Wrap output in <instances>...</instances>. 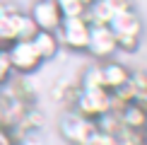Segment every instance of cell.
Instances as JSON below:
<instances>
[{
    "label": "cell",
    "mask_w": 147,
    "mask_h": 145,
    "mask_svg": "<svg viewBox=\"0 0 147 145\" xmlns=\"http://www.w3.org/2000/svg\"><path fill=\"white\" fill-rule=\"evenodd\" d=\"M0 106H3V97H0Z\"/></svg>",
    "instance_id": "obj_19"
},
{
    "label": "cell",
    "mask_w": 147,
    "mask_h": 145,
    "mask_svg": "<svg viewBox=\"0 0 147 145\" xmlns=\"http://www.w3.org/2000/svg\"><path fill=\"white\" fill-rule=\"evenodd\" d=\"M106 3H109V7L113 10V15L121 12V10H130L133 7V0H106Z\"/></svg>",
    "instance_id": "obj_16"
},
{
    "label": "cell",
    "mask_w": 147,
    "mask_h": 145,
    "mask_svg": "<svg viewBox=\"0 0 147 145\" xmlns=\"http://www.w3.org/2000/svg\"><path fill=\"white\" fill-rule=\"evenodd\" d=\"M60 15H63V20H68V17H84V10H87V5L82 3V0H56Z\"/></svg>",
    "instance_id": "obj_12"
},
{
    "label": "cell",
    "mask_w": 147,
    "mask_h": 145,
    "mask_svg": "<svg viewBox=\"0 0 147 145\" xmlns=\"http://www.w3.org/2000/svg\"><path fill=\"white\" fill-rule=\"evenodd\" d=\"M118 119H121V126L125 131H133V133H142L147 128V109L138 102H128V104L118 111Z\"/></svg>",
    "instance_id": "obj_9"
},
{
    "label": "cell",
    "mask_w": 147,
    "mask_h": 145,
    "mask_svg": "<svg viewBox=\"0 0 147 145\" xmlns=\"http://www.w3.org/2000/svg\"><path fill=\"white\" fill-rule=\"evenodd\" d=\"M20 17H22V12H17V10H7L5 15H0V39L5 44L17 41V36H20Z\"/></svg>",
    "instance_id": "obj_11"
},
{
    "label": "cell",
    "mask_w": 147,
    "mask_h": 145,
    "mask_svg": "<svg viewBox=\"0 0 147 145\" xmlns=\"http://www.w3.org/2000/svg\"><path fill=\"white\" fill-rule=\"evenodd\" d=\"M29 17L34 20L36 29H41V32H58L60 22H63V15H60L58 5L53 0H36L32 5Z\"/></svg>",
    "instance_id": "obj_7"
},
{
    "label": "cell",
    "mask_w": 147,
    "mask_h": 145,
    "mask_svg": "<svg viewBox=\"0 0 147 145\" xmlns=\"http://www.w3.org/2000/svg\"><path fill=\"white\" fill-rule=\"evenodd\" d=\"M87 51L94 58H113V53L118 51L116 36L109 24H89V39H87Z\"/></svg>",
    "instance_id": "obj_6"
},
{
    "label": "cell",
    "mask_w": 147,
    "mask_h": 145,
    "mask_svg": "<svg viewBox=\"0 0 147 145\" xmlns=\"http://www.w3.org/2000/svg\"><path fill=\"white\" fill-rule=\"evenodd\" d=\"M10 72H12V65H10V58H7V46H5L3 51H0V85L7 82Z\"/></svg>",
    "instance_id": "obj_15"
},
{
    "label": "cell",
    "mask_w": 147,
    "mask_h": 145,
    "mask_svg": "<svg viewBox=\"0 0 147 145\" xmlns=\"http://www.w3.org/2000/svg\"><path fill=\"white\" fill-rule=\"evenodd\" d=\"M58 41L72 51H87V39H89V22L84 17H68L58 27Z\"/></svg>",
    "instance_id": "obj_4"
},
{
    "label": "cell",
    "mask_w": 147,
    "mask_h": 145,
    "mask_svg": "<svg viewBox=\"0 0 147 145\" xmlns=\"http://www.w3.org/2000/svg\"><path fill=\"white\" fill-rule=\"evenodd\" d=\"M72 111L96 121L106 111H111V92L104 89V87H99V89H77V99H75V109Z\"/></svg>",
    "instance_id": "obj_2"
},
{
    "label": "cell",
    "mask_w": 147,
    "mask_h": 145,
    "mask_svg": "<svg viewBox=\"0 0 147 145\" xmlns=\"http://www.w3.org/2000/svg\"><path fill=\"white\" fill-rule=\"evenodd\" d=\"M109 27H111V32L116 36L118 48H123V51H135L140 46V39H142V20H140V15L133 7L116 12L111 17V22H109Z\"/></svg>",
    "instance_id": "obj_1"
},
{
    "label": "cell",
    "mask_w": 147,
    "mask_h": 145,
    "mask_svg": "<svg viewBox=\"0 0 147 145\" xmlns=\"http://www.w3.org/2000/svg\"><path fill=\"white\" fill-rule=\"evenodd\" d=\"M32 44L36 48V53L41 56V60H48V58H53L58 53V48H60V41H58V34L56 32H36L32 36Z\"/></svg>",
    "instance_id": "obj_10"
},
{
    "label": "cell",
    "mask_w": 147,
    "mask_h": 145,
    "mask_svg": "<svg viewBox=\"0 0 147 145\" xmlns=\"http://www.w3.org/2000/svg\"><path fill=\"white\" fill-rule=\"evenodd\" d=\"M94 131H96L94 121L82 116V114H77V111H68L60 119V133L72 145H87Z\"/></svg>",
    "instance_id": "obj_3"
},
{
    "label": "cell",
    "mask_w": 147,
    "mask_h": 145,
    "mask_svg": "<svg viewBox=\"0 0 147 145\" xmlns=\"http://www.w3.org/2000/svg\"><path fill=\"white\" fill-rule=\"evenodd\" d=\"M7 58H10L12 70L22 72V75L34 72L41 63H44L41 56L36 53V48H34L32 41H12V44H7Z\"/></svg>",
    "instance_id": "obj_5"
},
{
    "label": "cell",
    "mask_w": 147,
    "mask_h": 145,
    "mask_svg": "<svg viewBox=\"0 0 147 145\" xmlns=\"http://www.w3.org/2000/svg\"><path fill=\"white\" fill-rule=\"evenodd\" d=\"M36 32H39V29H36L34 20L22 12V17H20V36H17V41H32V36H34Z\"/></svg>",
    "instance_id": "obj_14"
},
{
    "label": "cell",
    "mask_w": 147,
    "mask_h": 145,
    "mask_svg": "<svg viewBox=\"0 0 147 145\" xmlns=\"http://www.w3.org/2000/svg\"><path fill=\"white\" fill-rule=\"evenodd\" d=\"M82 3H84V5H89V3H94V0H82Z\"/></svg>",
    "instance_id": "obj_18"
},
{
    "label": "cell",
    "mask_w": 147,
    "mask_h": 145,
    "mask_svg": "<svg viewBox=\"0 0 147 145\" xmlns=\"http://www.w3.org/2000/svg\"><path fill=\"white\" fill-rule=\"evenodd\" d=\"M99 72H101V85H104V89H109V92H116L118 87H123V85L130 80V70H128L123 63L113 60V58L104 60V63L99 65Z\"/></svg>",
    "instance_id": "obj_8"
},
{
    "label": "cell",
    "mask_w": 147,
    "mask_h": 145,
    "mask_svg": "<svg viewBox=\"0 0 147 145\" xmlns=\"http://www.w3.org/2000/svg\"><path fill=\"white\" fill-rule=\"evenodd\" d=\"M5 46H7V44H5V41H3V39H0V51H3V48H5Z\"/></svg>",
    "instance_id": "obj_17"
},
{
    "label": "cell",
    "mask_w": 147,
    "mask_h": 145,
    "mask_svg": "<svg viewBox=\"0 0 147 145\" xmlns=\"http://www.w3.org/2000/svg\"><path fill=\"white\" fill-rule=\"evenodd\" d=\"M53 3H56V0H53Z\"/></svg>",
    "instance_id": "obj_20"
},
{
    "label": "cell",
    "mask_w": 147,
    "mask_h": 145,
    "mask_svg": "<svg viewBox=\"0 0 147 145\" xmlns=\"http://www.w3.org/2000/svg\"><path fill=\"white\" fill-rule=\"evenodd\" d=\"M104 87L101 85V72H99V65H92L82 72V82H80V89H99Z\"/></svg>",
    "instance_id": "obj_13"
}]
</instances>
